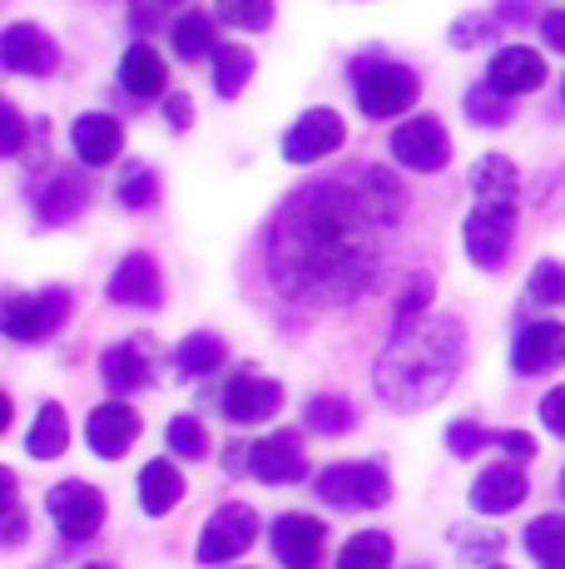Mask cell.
I'll return each mask as SVG.
<instances>
[{
  "instance_id": "1",
  "label": "cell",
  "mask_w": 565,
  "mask_h": 569,
  "mask_svg": "<svg viewBox=\"0 0 565 569\" xmlns=\"http://www.w3.org/2000/svg\"><path fill=\"white\" fill-rule=\"evenodd\" d=\"M402 218V183L387 169L338 173L308 183L278 208L268 228V278L282 298L308 308H338L373 292L383 272L387 233Z\"/></svg>"
},
{
  "instance_id": "2",
  "label": "cell",
  "mask_w": 565,
  "mask_h": 569,
  "mask_svg": "<svg viewBox=\"0 0 565 569\" xmlns=\"http://www.w3.org/2000/svg\"><path fill=\"white\" fill-rule=\"evenodd\" d=\"M466 332L462 322L442 317L437 308L412 317V322L393 327V342L377 357V397L393 411H422L437 397H447V387L462 371Z\"/></svg>"
},
{
  "instance_id": "3",
  "label": "cell",
  "mask_w": 565,
  "mask_h": 569,
  "mask_svg": "<svg viewBox=\"0 0 565 569\" xmlns=\"http://www.w3.org/2000/svg\"><path fill=\"white\" fill-rule=\"evenodd\" d=\"M353 90H357V104H363L367 119H397L417 104L422 80L407 70V64L373 60V64H357L353 70Z\"/></svg>"
},
{
  "instance_id": "4",
  "label": "cell",
  "mask_w": 565,
  "mask_h": 569,
  "mask_svg": "<svg viewBox=\"0 0 565 569\" xmlns=\"http://www.w3.org/2000/svg\"><path fill=\"white\" fill-rule=\"evenodd\" d=\"M318 496L338 510H377L393 496V480H387L383 461H343L318 476Z\"/></svg>"
},
{
  "instance_id": "5",
  "label": "cell",
  "mask_w": 565,
  "mask_h": 569,
  "mask_svg": "<svg viewBox=\"0 0 565 569\" xmlns=\"http://www.w3.org/2000/svg\"><path fill=\"white\" fill-rule=\"evenodd\" d=\"M70 317V292L65 288H46V292H20V298H6L0 308V327L16 342H40Z\"/></svg>"
},
{
  "instance_id": "6",
  "label": "cell",
  "mask_w": 565,
  "mask_h": 569,
  "mask_svg": "<svg viewBox=\"0 0 565 569\" xmlns=\"http://www.w3.org/2000/svg\"><path fill=\"white\" fill-rule=\"evenodd\" d=\"M516 243V203H476L466 218V253L476 258V268L496 272Z\"/></svg>"
},
{
  "instance_id": "7",
  "label": "cell",
  "mask_w": 565,
  "mask_h": 569,
  "mask_svg": "<svg viewBox=\"0 0 565 569\" xmlns=\"http://www.w3.org/2000/svg\"><path fill=\"white\" fill-rule=\"evenodd\" d=\"M46 510L50 520H56V530L65 540H90L95 530L105 525V496L95 486H85V480H65L46 496Z\"/></svg>"
},
{
  "instance_id": "8",
  "label": "cell",
  "mask_w": 565,
  "mask_h": 569,
  "mask_svg": "<svg viewBox=\"0 0 565 569\" xmlns=\"http://www.w3.org/2000/svg\"><path fill=\"white\" fill-rule=\"evenodd\" d=\"M254 535H258V516L248 506H224L219 516H214L209 525H204V535H199V560L204 565H228V560H238V555L254 545Z\"/></svg>"
},
{
  "instance_id": "9",
  "label": "cell",
  "mask_w": 565,
  "mask_h": 569,
  "mask_svg": "<svg viewBox=\"0 0 565 569\" xmlns=\"http://www.w3.org/2000/svg\"><path fill=\"white\" fill-rule=\"evenodd\" d=\"M393 154H397V163H407V169H417V173H437V169H447V159H452V139L437 119L417 114V119H407V124H397Z\"/></svg>"
},
{
  "instance_id": "10",
  "label": "cell",
  "mask_w": 565,
  "mask_h": 569,
  "mask_svg": "<svg viewBox=\"0 0 565 569\" xmlns=\"http://www.w3.org/2000/svg\"><path fill=\"white\" fill-rule=\"evenodd\" d=\"M347 139L343 119L333 114V109H313V114H303L298 124L288 129V139H282V159L288 163H313V159H328L338 154Z\"/></svg>"
},
{
  "instance_id": "11",
  "label": "cell",
  "mask_w": 565,
  "mask_h": 569,
  "mask_svg": "<svg viewBox=\"0 0 565 569\" xmlns=\"http://www.w3.org/2000/svg\"><path fill=\"white\" fill-rule=\"evenodd\" d=\"M282 407V387L278 381H264L254 371H238L234 381L224 387V416L238 426H258V421H274Z\"/></svg>"
},
{
  "instance_id": "12",
  "label": "cell",
  "mask_w": 565,
  "mask_h": 569,
  "mask_svg": "<svg viewBox=\"0 0 565 569\" xmlns=\"http://www.w3.org/2000/svg\"><path fill=\"white\" fill-rule=\"evenodd\" d=\"M248 470H254L264 486H293V480L308 476V461H303V441L293 431H278L268 441L248 446Z\"/></svg>"
},
{
  "instance_id": "13",
  "label": "cell",
  "mask_w": 565,
  "mask_h": 569,
  "mask_svg": "<svg viewBox=\"0 0 565 569\" xmlns=\"http://www.w3.org/2000/svg\"><path fill=\"white\" fill-rule=\"evenodd\" d=\"M0 64H6L10 74H50L60 64V50L46 30L6 26V36H0Z\"/></svg>"
},
{
  "instance_id": "14",
  "label": "cell",
  "mask_w": 565,
  "mask_h": 569,
  "mask_svg": "<svg viewBox=\"0 0 565 569\" xmlns=\"http://www.w3.org/2000/svg\"><path fill=\"white\" fill-rule=\"evenodd\" d=\"M85 436H90V451L105 456V461H119V456L129 451V446L139 441V411L125 407V401H105V407L90 411V426H85Z\"/></svg>"
},
{
  "instance_id": "15",
  "label": "cell",
  "mask_w": 565,
  "mask_h": 569,
  "mask_svg": "<svg viewBox=\"0 0 565 569\" xmlns=\"http://www.w3.org/2000/svg\"><path fill=\"white\" fill-rule=\"evenodd\" d=\"M323 545H328V530H323V520H313V516H282L274 525V555L288 569H318Z\"/></svg>"
},
{
  "instance_id": "16",
  "label": "cell",
  "mask_w": 565,
  "mask_h": 569,
  "mask_svg": "<svg viewBox=\"0 0 565 569\" xmlns=\"http://www.w3.org/2000/svg\"><path fill=\"white\" fill-rule=\"evenodd\" d=\"M105 292H110V302H125V308H159V298H165L159 262L149 253H129L115 268V278H110V288Z\"/></svg>"
},
{
  "instance_id": "17",
  "label": "cell",
  "mask_w": 565,
  "mask_h": 569,
  "mask_svg": "<svg viewBox=\"0 0 565 569\" xmlns=\"http://www.w3.org/2000/svg\"><path fill=\"white\" fill-rule=\"evenodd\" d=\"M486 84L502 94H531L546 84V60L526 46H506V50L492 54V64H486Z\"/></svg>"
},
{
  "instance_id": "18",
  "label": "cell",
  "mask_w": 565,
  "mask_h": 569,
  "mask_svg": "<svg viewBox=\"0 0 565 569\" xmlns=\"http://www.w3.org/2000/svg\"><path fill=\"white\" fill-rule=\"evenodd\" d=\"M516 371L536 377V371H551L565 362V327L561 322H531L526 332L516 337V352H511Z\"/></svg>"
},
{
  "instance_id": "19",
  "label": "cell",
  "mask_w": 565,
  "mask_h": 569,
  "mask_svg": "<svg viewBox=\"0 0 565 569\" xmlns=\"http://www.w3.org/2000/svg\"><path fill=\"white\" fill-rule=\"evenodd\" d=\"M70 139H75V154L90 163V169L115 163L119 149H125V129H119V119H110V114H80Z\"/></svg>"
},
{
  "instance_id": "20",
  "label": "cell",
  "mask_w": 565,
  "mask_h": 569,
  "mask_svg": "<svg viewBox=\"0 0 565 569\" xmlns=\"http://www.w3.org/2000/svg\"><path fill=\"white\" fill-rule=\"evenodd\" d=\"M119 84H125L135 100H155L169 84V64L155 46H129L125 60H119Z\"/></svg>"
},
{
  "instance_id": "21",
  "label": "cell",
  "mask_w": 565,
  "mask_h": 569,
  "mask_svg": "<svg viewBox=\"0 0 565 569\" xmlns=\"http://www.w3.org/2000/svg\"><path fill=\"white\" fill-rule=\"evenodd\" d=\"M526 490H531L526 470H516V466H492L482 480H476L472 506L486 510V516H502V510H516L521 500H526Z\"/></svg>"
},
{
  "instance_id": "22",
  "label": "cell",
  "mask_w": 565,
  "mask_h": 569,
  "mask_svg": "<svg viewBox=\"0 0 565 569\" xmlns=\"http://www.w3.org/2000/svg\"><path fill=\"white\" fill-rule=\"evenodd\" d=\"M85 203H90V189H85L75 173H56V179H50L46 189L36 193L40 223H70V218L85 213Z\"/></svg>"
},
{
  "instance_id": "23",
  "label": "cell",
  "mask_w": 565,
  "mask_h": 569,
  "mask_svg": "<svg viewBox=\"0 0 565 569\" xmlns=\"http://www.w3.org/2000/svg\"><path fill=\"white\" fill-rule=\"evenodd\" d=\"M105 381H110V391H139L149 387V377H155V367H149V352L139 342H125V347H110L105 352Z\"/></svg>"
},
{
  "instance_id": "24",
  "label": "cell",
  "mask_w": 565,
  "mask_h": 569,
  "mask_svg": "<svg viewBox=\"0 0 565 569\" xmlns=\"http://www.w3.org/2000/svg\"><path fill=\"white\" fill-rule=\"evenodd\" d=\"M139 500H145L149 516H169V510L184 500V476L169 461H149L139 470Z\"/></svg>"
},
{
  "instance_id": "25",
  "label": "cell",
  "mask_w": 565,
  "mask_h": 569,
  "mask_svg": "<svg viewBox=\"0 0 565 569\" xmlns=\"http://www.w3.org/2000/svg\"><path fill=\"white\" fill-rule=\"evenodd\" d=\"M65 446H70V421H65V407H60V401H46V407L36 411V421H30L26 451L40 456V461H56V456H65Z\"/></svg>"
},
{
  "instance_id": "26",
  "label": "cell",
  "mask_w": 565,
  "mask_h": 569,
  "mask_svg": "<svg viewBox=\"0 0 565 569\" xmlns=\"http://www.w3.org/2000/svg\"><path fill=\"white\" fill-rule=\"evenodd\" d=\"M472 189L482 193L486 203H516V163L506 154H486L472 169Z\"/></svg>"
},
{
  "instance_id": "27",
  "label": "cell",
  "mask_w": 565,
  "mask_h": 569,
  "mask_svg": "<svg viewBox=\"0 0 565 569\" xmlns=\"http://www.w3.org/2000/svg\"><path fill=\"white\" fill-rule=\"evenodd\" d=\"M254 64L258 60L248 46H219L214 50V90H219L224 100H234V94L254 80Z\"/></svg>"
},
{
  "instance_id": "28",
  "label": "cell",
  "mask_w": 565,
  "mask_h": 569,
  "mask_svg": "<svg viewBox=\"0 0 565 569\" xmlns=\"http://www.w3.org/2000/svg\"><path fill=\"white\" fill-rule=\"evenodd\" d=\"M387 565H393V540L383 530L353 535L338 555V569H387Z\"/></svg>"
},
{
  "instance_id": "29",
  "label": "cell",
  "mask_w": 565,
  "mask_h": 569,
  "mask_svg": "<svg viewBox=\"0 0 565 569\" xmlns=\"http://www.w3.org/2000/svg\"><path fill=\"white\" fill-rule=\"evenodd\" d=\"M353 421H357V411L347 407L343 397H313L308 407H303V426L318 436H347Z\"/></svg>"
},
{
  "instance_id": "30",
  "label": "cell",
  "mask_w": 565,
  "mask_h": 569,
  "mask_svg": "<svg viewBox=\"0 0 565 569\" xmlns=\"http://www.w3.org/2000/svg\"><path fill=\"white\" fill-rule=\"evenodd\" d=\"M174 50L184 54V60H199V54H214L219 50V36H214V20L199 16V10H189V16L174 20Z\"/></svg>"
},
{
  "instance_id": "31",
  "label": "cell",
  "mask_w": 565,
  "mask_h": 569,
  "mask_svg": "<svg viewBox=\"0 0 565 569\" xmlns=\"http://www.w3.org/2000/svg\"><path fill=\"white\" fill-rule=\"evenodd\" d=\"M214 367H224V342L214 332H194L179 342V371L189 377H209Z\"/></svg>"
},
{
  "instance_id": "32",
  "label": "cell",
  "mask_w": 565,
  "mask_h": 569,
  "mask_svg": "<svg viewBox=\"0 0 565 569\" xmlns=\"http://www.w3.org/2000/svg\"><path fill=\"white\" fill-rule=\"evenodd\" d=\"M526 550L536 555L541 565H561V560H565V516H541V520H531Z\"/></svg>"
},
{
  "instance_id": "33",
  "label": "cell",
  "mask_w": 565,
  "mask_h": 569,
  "mask_svg": "<svg viewBox=\"0 0 565 569\" xmlns=\"http://www.w3.org/2000/svg\"><path fill=\"white\" fill-rule=\"evenodd\" d=\"M511 94L502 90H492V84H482V90H472L466 94V119L472 124H482V129H506V119H511Z\"/></svg>"
},
{
  "instance_id": "34",
  "label": "cell",
  "mask_w": 565,
  "mask_h": 569,
  "mask_svg": "<svg viewBox=\"0 0 565 569\" xmlns=\"http://www.w3.org/2000/svg\"><path fill=\"white\" fill-rule=\"evenodd\" d=\"M169 451L184 456V461H199L209 451V436H204V426L194 416H174L169 421Z\"/></svg>"
},
{
  "instance_id": "35",
  "label": "cell",
  "mask_w": 565,
  "mask_h": 569,
  "mask_svg": "<svg viewBox=\"0 0 565 569\" xmlns=\"http://www.w3.org/2000/svg\"><path fill=\"white\" fill-rule=\"evenodd\" d=\"M219 16L238 30H264L274 20V0H219Z\"/></svg>"
},
{
  "instance_id": "36",
  "label": "cell",
  "mask_w": 565,
  "mask_h": 569,
  "mask_svg": "<svg viewBox=\"0 0 565 569\" xmlns=\"http://www.w3.org/2000/svg\"><path fill=\"white\" fill-rule=\"evenodd\" d=\"M0 496H6V506H0V516H6V525H0V540H6V545H20V540H26V510H20V500H16V476H10L6 466H0Z\"/></svg>"
},
{
  "instance_id": "37",
  "label": "cell",
  "mask_w": 565,
  "mask_h": 569,
  "mask_svg": "<svg viewBox=\"0 0 565 569\" xmlns=\"http://www.w3.org/2000/svg\"><path fill=\"white\" fill-rule=\"evenodd\" d=\"M531 302L565 308V262H541V268L531 272Z\"/></svg>"
},
{
  "instance_id": "38",
  "label": "cell",
  "mask_w": 565,
  "mask_h": 569,
  "mask_svg": "<svg viewBox=\"0 0 565 569\" xmlns=\"http://www.w3.org/2000/svg\"><path fill=\"white\" fill-rule=\"evenodd\" d=\"M159 199V179L149 169H135V173H125V183H119V203L125 208H149Z\"/></svg>"
},
{
  "instance_id": "39",
  "label": "cell",
  "mask_w": 565,
  "mask_h": 569,
  "mask_svg": "<svg viewBox=\"0 0 565 569\" xmlns=\"http://www.w3.org/2000/svg\"><path fill=\"white\" fill-rule=\"evenodd\" d=\"M496 36V20L492 16H462L452 26V46L456 50H472V46H486Z\"/></svg>"
},
{
  "instance_id": "40",
  "label": "cell",
  "mask_w": 565,
  "mask_h": 569,
  "mask_svg": "<svg viewBox=\"0 0 565 569\" xmlns=\"http://www.w3.org/2000/svg\"><path fill=\"white\" fill-rule=\"evenodd\" d=\"M456 545H462V565H476V560H496L502 535H496V530H482V535L462 530V535H456Z\"/></svg>"
},
{
  "instance_id": "41",
  "label": "cell",
  "mask_w": 565,
  "mask_h": 569,
  "mask_svg": "<svg viewBox=\"0 0 565 569\" xmlns=\"http://www.w3.org/2000/svg\"><path fill=\"white\" fill-rule=\"evenodd\" d=\"M486 441H492V436H486V431H482V426H476V421H456L452 431H447V446H452L456 456H476V451H482Z\"/></svg>"
},
{
  "instance_id": "42",
  "label": "cell",
  "mask_w": 565,
  "mask_h": 569,
  "mask_svg": "<svg viewBox=\"0 0 565 569\" xmlns=\"http://www.w3.org/2000/svg\"><path fill=\"white\" fill-rule=\"evenodd\" d=\"M427 302H432V282H427V278H417V282H412V292H407V298L397 302V322H412V317L432 312Z\"/></svg>"
},
{
  "instance_id": "43",
  "label": "cell",
  "mask_w": 565,
  "mask_h": 569,
  "mask_svg": "<svg viewBox=\"0 0 565 569\" xmlns=\"http://www.w3.org/2000/svg\"><path fill=\"white\" fill-rule=\"evenodd\" d=\"M0 124H6V154H26V119L16 104H0Z\"/></svg>"
},
{
  "instance_id": "44",
  "label": "cell",
  "mask_w": 565,
  "mask_h": 569,
  "mask_svg": "<svg viewBox=\"0 0 565 569\" xmlns=\"http://www.w3.org/2000/svg\"><path fill=\"white\" fill-rule=\"evenodd\" d=\"M541 421H546L556 436H565V387L546 391V401H541Z\"/></svg>"
},
{
  "instance_id": "45",
  "label": "cell",
  "mask_w": 565,
  "mask_h": 569,
  "mask_svg": "<svg viewBox=\"0 0 565 569\" xmlns=\"http://www.w3.org/2000/svg\"><path fill=\"white\" fill-rule=\"evenodd\" d=\"M496 446H502L506 456H516V461H531V456H536V441H531L526 431H502L496 436Z\"/></svg>"
},
{
  "instance_id": "46",
  "label": "cell",
  "mask_w": 565,
  "mask_h": 569,
  "mask_svg": "<svg viewBox=\"0 0 565 569\" xmlns=\"http://www.w3.org/2000/svg\"><path fill=\"white\" fill-rule=\"evenodd\" d=\"M541 30H546L551 50H561V54H565V10H551V16L541 20Z\"/></svg>"
},
{
  "instance_id": "47",
  "label": "cell",
  "mask_w": 565,
  "mask_h": 569,
  "mask_svg": "<svg viewBox=\"0 0 565 569\" xmlns=\"http://www.w3.org/2000/svg\"><path fill=\"white\" fill-rule=\"evenodd\" d=\"M169 6H174V0H139V6H135V26L149 30V26H155V16H165Z\"/></svg>"
},
{
  "instance_id": "48",
  "label": "cell",
  "mask_w": 565,
  "mask_h": 569,
  "mask_svg": "<svg viewBox=\"0 0 565 569\" xmlns=\"http://www.w3.org/2000/svg\"><path fill=\"white\" fill-rule=\"evenodd\" d=\"M165 114H169V124H174V129H189V119H194V109H189V100H184V94H169V104H165Z\"/></svg>"
},
{
  "instance_id": "49",
  "label": "cell",
  "mask_w": 565,
  "mask_h": 569,
  "mask_svg": "<svg viewBox=\"0 0 565 569\" xmlns=\"http://www.w3.org/2000/svg\"><path fill=\"white\" fill-rule=\"evenodd\" d=\"M248 461V451H238V446H228V456H224V466H228V476H238V466Z\"/></svg>"
},
{
  "instance_id": "50",
  "label": "cell",
  "mask_w": 565,
  "mask_h": 569,
  "mask_svg": "<svg viewBox=\"0 0 565 569\" xmlns=\"http://www.w3.org/2000/svg\"><path fill=\"white\" fill-rule=\"evenodd\" d=\"M531 10L526 6H516V0H511V6H502V20H526Z\"/></svg>"
},
{
  "instance_id": "51",
  "label": "cell",
  "mask_w": 565,
  "mask_h": 569,
  "mask_svg": "<svg viewBox=\"0 0 565 569\" xmlns=\"http://www.w3.org/2000/svg\"><path fill=\"white\" fill-rule=\"evenodd\" d=\"M85 569H110V565H85Z\"/></svg>"
},
{
  "instance_id": "52",
  "label": "cell",
  "mask_w": 565,
  "mask_h": 569,
  "mask_svg": "<svg viewBox=\"0 0 565 569\" xmlns=\"http://www.w3.org/2000/svg\"><path fill=\"white\" fill-rule=\"evenodd\" d=\"M546 569H565V560H561V565H546Z\"/></svg>"
},
{
  "instance_id": "53",
  "label": "cell",
  "mask_w": 565,
  "mask_h": 569,
  "mask_svg": "<svg viewBox=\"0 0 565 569\" xmlns=\"http://www.w3.org/2000/svg\"><path fill=\"white\" fill-rule=\"evenodd\" d=\"M561 496H565V476H561Z\"/></svg>"
}]
</instances>
